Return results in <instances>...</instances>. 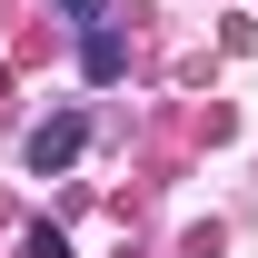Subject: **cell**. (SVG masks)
<instances>
[{"label":"cell","instance_id":"cell-3","mask_svg":"<svg viewBox=\"0 0 258 258\" xmlns=\"http://www.w3.org/2000/svg\"><path fill=\"white\" fill-rule=\"evenodd\" d=\"M20 258H70V238H60V228H30V238H20Z\"/></svg>","mask_w":258,"mask_h":258},{"label":"cell","instance_id":"cell-4","mask_svg":"<svg viewBox=\"0 0 258 258\" xmlns=\"http://www.w3.org/2000/svg\"><path fill=\"white\" fill-rule=\"evenodd\" d=\"M60 10H70V20H99V10H109V0H60Z\"/></svg>","mask_w":258,"mask_h":258},{"label":"cell","instance_id":"cell-2","mask_svg":"<svg viewBox=\"0 0 258 258\" xmlns=\"http://www.w3.org/2000/svg\"><path fill=\"white\" fill-rule=\"evenodd\" d=\"M80 70H90V80H119V70H129L119 30H99V20H90V40H80Z\"/></svg>","mask_w":258,"mask_h":258},{"label":"cell","instance_id":"cell-1","mask_svg":"<svg viewBox=\"0 0 258 258\" xmlns=\"http://www.w3.org/2000/svg\"><path fill=\"white\" fill-rule=\"evenodd\" d=\"M80 139H90V119H80V109L40 119V129H30V169H40V179H50V169H70V159H80Z\"/></svg>","mask_w":258,"mask_h":258}]
</instances>
